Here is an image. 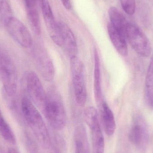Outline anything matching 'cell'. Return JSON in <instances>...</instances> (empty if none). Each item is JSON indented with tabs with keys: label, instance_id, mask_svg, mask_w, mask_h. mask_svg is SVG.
<instances>
[{
	"label": "cell",
	"instance_id": "cell-1",
	"mask_svg": "<svg viewBox=\"0 0 153 153\" xmlns=\"http://www.w3.org/2000/svg\"><path fill=\"white\" fill-rule=\"evenodd\" d=\"M22 111L26 122L36 139L44 149L51 146V141L47 127L40 112L29 98L24 97L21 102Z\"/></svg>",
	"mask_w": 153,
	"mask_h": 153
},
{
	"label": "cell",
	"instance_id": "cell-2",
	"mask_svg": "<svg viewBox=\"0 0 153 153\" xmlns=\"http://www.w3.org/2000/svg\"><path fill=\"white\" fill-rule=\"evenodd\" d=\"M47 100L43 112L53 129L61 130L65 127L67 120L66 111L60 95L55 91L47 94Z\"/></svg>",
	"mask_w": 153,
	"mask_h": 153
},
{
	"label": "cell",
	"instance_id": "cell-3",
	"mask_svg": "<svg viewBox=\"0 0 153 153\" xmlns=\"http://www.w3.org/2000/svg\"><path fill=\"white\" fill-rule=\"evenodd\" d=\"M70 67L75 99L77 104L83 107L87 98L83 63L78 56H75L70 58Z\"/></svg>",
	"mask_w": 153,
	"mask_h": 153
},
{
	"label": "cell",
	"instance_id": "cell-4",
	"mask_svg": "<svg viewBox=\"0 0 153 153\" xmlns=\"http://www.w3.org/2000/svg\"><path fill=\"white\" fill-rule=\"evenodd\" d=\"M84 118L91 132L92 153H104V139L96 109L89 106L84 111Z\"/></svg>",
	"mask_w": 153,
	"mask_h": 153
},
{
	"label": "cell",
	"instance_id": "cell-5",
	"mask_svg": "<svg viewBox=\"0 0 153 153\" xmlns=\"http://www.w3.org/2000/svg\"><path fill=\"white\" fill-rule=\"evenodd\" d=\"M125 36L132 48L137 53L144 57L150 56L152 53L151 42L137 25L128 22L125 30Z\"/></svg>",
	"mask_w": 153,
	"mask_h": 153
},
{
	"label": "cell",
	"instance_id": "cell-6",
	"mask_svg": "<svg viewBox=\"0 0 153 153\" xmlns=\"http://www.w3.org/2000/svg\"><path fill=\"white\" fill-rule=\"evenodd\" d=\"M26 85L29 99L43 111L47 100L46 93L42 82L35 72H28L26 76Z\"/></svg>",
	"mask_w": 153,
	"mask_h": 153
},
{
	"label": "cell",
	"instance_id": "cell-7",
	"mask_svg": "<svg viewBox=\"0 0 153 153\" xmlns=\"http://www.w3.org/2000/svg\"><path fill=\"white\" fill-rule=\"evenodd\" d=\"M0 74L6 94L12 96L16 93L18 84V74L16 68L6 57L0 59Z\"/></svg>",
	"mask_w": 153,
	"mask_h": 153
},
{
	"label": "cell",
	"instance_id": "cell-8",
	"mask_svg": "<svg viewBox=\"0 0 153 153\" xmlns=\"http://www.w3.org/2000/svg\"><path fill=\"white\" fill-rule=\"evenodd\" d=\"M129 138L140 152L146 151L149 144V130L142 117H138L135 120L129 132Z\"/></svg>",
	"mask_w": 153,
	"mask_h": 153
},
{
	"label": "cell",
	"instance_id": "cell-9",
	"mask_svg": "<svg viewBox=\"0 0 153 153\" xmlns=\"http://www.w3.org/2000/svg\"><path fill=\"white\" fill-rule=\"evenodd\" d=\"M5 26L10 36L21 46L29 48L32 46L31 35L26 26L19 20L13 17Z\"/></svg>",
	"mask_w": 153,
	"mask_h": 153
},
{
	"label": "cell",
	"instance_id": "cell-10",
	"mask_svg": "<svg viewBox=\"0 0 153 153\" xmlns=\"http://www.w3.org/2000/svg\"><path fill=\"white\" fill-rule=\"evenodd\" d=\"M41 8L49 36L56 45L62 47V40L58 22H56L48 0H41Z\"/></svg>",
	"mask_w": 153,
	"mask_h": 153
},
{
	"label": "cell",
	"instance_id": "cell-11",
	"mask_svg": "<svg viewBox=\"0 0 153 153\" xmlns=\"http://www.w3.org/2000/svg\"><path fill=\"white\" fill-rule=\"evenodd\" d=\"M36 59L42 77L47 82L52 81L54 78V65L47 51L42 48H38L36 51Z\"/></svg>",
	"mask_w": 153,
	"mask_h": 153
},
{
	"label": "cell",
	"instance_id": "cell-12",
	"mask_svg": "<svg viewBox=\"0 0 153 153\" xmlns=\"http://www.w3.org/2000/svg\"><path fill=\"white\" fill-rule=\"evenodd\" d=\"M62 40V47L70 58L77 56L78 47L76 38L69 26L64 22H58Z\"/></svg>",
	"mask_w": 153,
	"mask_h": 153
},
{
	"label": "cell",
	"instance_id": "cell-13",
	"mask_svg": "<svg viewBox=\"0 0 153 153\" xmlns=\"http://www.w3.org/2000/svg\"><path fill=\"white\" fill-rule=\"evenodd\" d=\"M108 31L111 41L118 53L122 56H127L128 48L125 34L110 23L108 25Z\"/></svg>",
	"mask_w": 153,
	"mask_h": 153
},
{
	"label": "cell",
	"instance_id": "cell-14",
	"mask_svg": "<svg viewBox=\"0 0 153 153\" xmlns=\"http://www.w3.org/2000/svg\"><path fill=\"white\" fill-rule=\"evenodd\" d=\"M101 117L104 130L107 135H113L116 128V121L113 112L106 102H103L101 108Z\"/></svg>",
	"mask_w": 153,
	"mask_h": 153
},
{
	"label": "cell",
	"instance_id": "cell-15",
	"mask_svg": "<svg viewBox=\"0 0 153 153\" xmlns=\"http://www.w3.org/2000/svg\"><path fill=\"white\" fill-rule=\"evenodd\" d=\"M94 91L95 100L100 102L102 98L100 62L99 53L96 48L94 50Z\"/></svg>",
	"mask_w": 153,
	"mask_h": 153
},
{
	"label": "cell",
	"instance_id": "cell-16",
	"mask_svg": "<svg viewBox=\"0 0 153 153\" xmlns=\"http://www.w3.org/2000/svg\"><path fill=\"white\" fill-rule=\"evenodd\" d=\"M74 143L75 153H88L86 130L83 125L78 126L75 129Z\"/></svg>",
	"mask_w": 153,
	"mask_h": 153
},
{
	"label": "cell",
	"instance_id": "cell-17",
	"mask_svg": "<svg viewBox=\"0 0 153 153\" xmlns=\"http://www.w3.org/2000/svg\"><path fill=\"white\" fill-rule=\"evenodd\" d=\"M108 14L110 20V23L125 35V30L128 22L124 15L114 6H111L109 8Z\"/></svg>",
	"mask_w": 153,
	"mask_h": 153
},
{
	"label": "cell",
	"instance_id": "cell-18",
	"mask_svg": "<svg viewBox=\"0 0 153 153\" xmlns=\"http://www.w3.org/2000/svg\"><path fill=\"white\" fill-rule=\"evenodd\" d=\"M145 92L146 103L149 108L153 109V56L146 72Z\"/></svg>",
	"mask_w": 153,
	"mask_h": 153
},
{
	"label": "cell",
	"instance_id": "cell-19",
	"mask_svg": "<svg viewBox=\"0 0 153 153\" xmlns=\"http://www.w3.org/2000/svg\"><path fill=\"white\" fill-rule=\"evenodd\" d=\"M27 17L30 26L35 35L39 36L41 33V24L37 8L27 9Z\"/></svg>",
	"mask_w": 153,
	"mask_h": 153
},
{
	"label": "cell",
	"instance_id": "cell-20",
	"mask_svg": "<svg viewBox=\"0 0 153 153\" xmlns=\"http://www.w3.org/2000/svg\"><path fill=\"white\" fill-rule=\"evenodd\" d=\"M0 134L4 140L12 144L16 143V139L13 131L4 118L0 110Z\"/></svg>",
	"mask_w": 153,
	"mask_h": 153
},
{
	"label": "cell",
	"instance_id": "cell-21",
	"mask_svg": "<svg viewBox=\"0 0 153 153\" xmlns=\"http://www.w3.org/2000/svg\"><path fill=\"white\" fill-rule=\"evenodd\" d=\"M13 18L12 10L9 0H0V22L5 26Z\"/></svg>",
	"mask_w": 153,
	"mask_h": 153
},
{
	"label": "cell",
	"instance_id": "cell-22",
	"mask_svg": "<svg viewBox=\"0 0 153 153\" xmlns=\"http://www.w3.org/2000/svg\"><path fill=\"white\" fill-rule=\"evenodd\" d=\"M25 140L29 153H40L36 142L30 134L28 133L25 134Z\"/></svg>",
	"mask_w": 153,
	"mask_h": 153
},
{
	"label": "cell",
	"instance_id": "cell-23",
	"mask_svg": "<svg viewBox=\"0 0 153 153\" xmlns=\"http://www.w3.org/2000/svg\"><path fill=\"white\" fill-rule=\"evenodd\" d=\"M121 6L126 13L132 15L136 10L135 0H120Z\"/></svg>",
	"mask_w": 153,
	"mask_h": 153
},
{
	"label": "cell",
	"instance_id": "cell-24",
	"mask_svg": "<svg viewBox=\"0 0 153 153\" xmlns=\"http://www.w3.org/2000/svg\"><path fill=\"white\" fill-rule=\"evenodd\" d=\"M56 141L54 142V153H62V140L59 137H56Z\"/></svg>",
	"mask_w": 153,
	"mask_h": 153
},
{
	"label": "cell",
	"instance_id": "cell-25",
	"mask_svg": "<svg viewBox=\"0 0 153 153\" xmlns=\"http://www.w3.org/2000/svg\"><path fill=\"white\" fill-rule=\"evenodd\" d=\"M62 4L65 9L70 10L71 8V0H61Z\"/></svg>",
	"mask_w": 153,
	"mask_h": 153
},
{
	"label": "cell",
	"instance_id": "cell-26",
	"mask_svg": "<svg viewBox=\"0 0 153 153\" xmlns=\"http://www.w3.org/2000/svg\"><path fill=\"white\" fill-rule=\"evenodd\" d=\"M8 153H19L18 151L13 148H10L8 150Z\"/></svg>",
	"mask_w": 153,
	"mask_h": 153
}]
</instances>
